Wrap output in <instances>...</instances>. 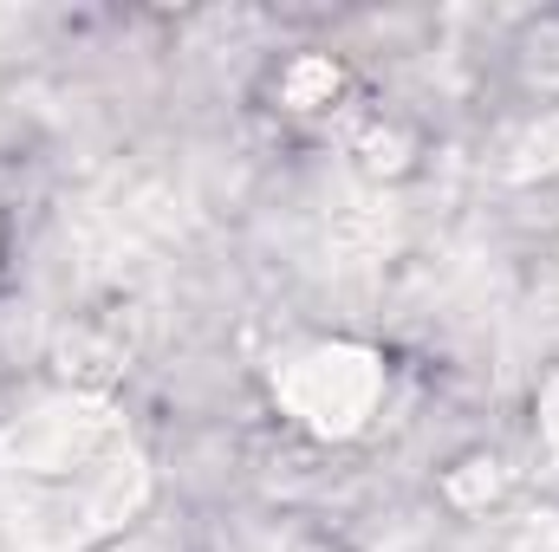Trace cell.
<instances>
[{"instance_id": "cell-1", "label": "cell", "mask_w": 559, "mask_h": 552, "mask_svg": "<svg viewBox=\"0 0 559 552\" xmlns=\"http://www.w3.org/2000/svg\"><path fill=\"white\" fill-rule=\"evenodd\" d=\"M547 442L559 448V384H554V416H547Z\"/></svg>"}]
</instances>
